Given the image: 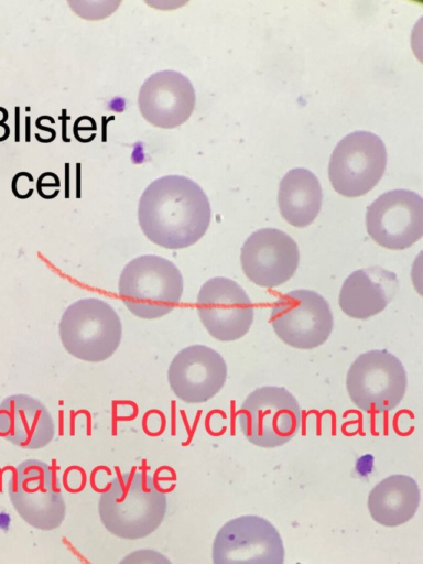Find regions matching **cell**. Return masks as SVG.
<instances>
[{"label":"cell","instance_id":"10","mask_svg":"<svg viewBox=\"0 0 423 564\" xmlns=\"http://www.w3.org/2000/svg\"><path fill=\"white\" fill-rule=\"evenodd\" d=\"M213 564H283L284 546L275 527L259 516L227 521L213 543Z\"/></svg>","mask_w":423,"mask_h":564},{"label":"cell","instance_id":"19","mask_svg":"<svg viewBox=\"0 0 423 564\" xmlns=\"http://www.w3.org/2000/svg\"><path fill=\"white\" fill-rule=\"evenodd\" d=\"M322 187L306 169L290 170L281 180L278 204L282 217L294 227H306L317 217L322 206Z\"/></svg>","mask_w":423,"mask_h":564},{"label":"cell","instance_id":"5","mask_svg":"<svg viewBox=\"0 0 423 564\" xmlns=\"http://www.w3.org/2000/svg\"><path fill=\"white\" fill-rule=\"evenodd\" d=\"M408 377L402 362L386 349L359 355L348 369L346 388L352 403L365 412H387L402 401Z\"/></svg>","mask_w":423,"mask_h":564},{"label":"cell","instance_id":"6","mask_svg":"<svg viewBox=\"0 0 423 564\" xmlns=\"http://www.w3.org/2000/svg\"><path fill=\"white\" fill-rule=\"evenodd\" d=\"M241 432L253 445L272 448L289 442L299 431L302 413L285 388L264 386L252 391L237 413Z\"/></svg>","mask_w":423,"mask_h":564},{"label":"cell","instance_id":"20","mask_svg":"<svg viewBox=\"0 0 423 564\" xmlns=\"http://www.w3.org/2000/svg\"><path fill=\"white\" fill-rule=\"evenodd\" d=\"M119 564H172V562L159 551L141 549L127 554Z\"/></svg>","mask_w":423,"mask_h":564},{"label":"cell","instance_id":"15","mask_svg":"<svg viewBox=\"0 0 423 564\" xmlns=\"http://www.w3.org/2000/svg\"><path fill=\"white\" fill-rule=\"evenodd\" d=\"M195 90L191 80L176 70L152 74L142 84L138 106L152 126L173 129L183 124L195 107Z\"/></svg>","mask_w":423,"mask_h":564},{"label":"cell","instance_id":"13","mask_svg":"<svg viewBox=\"0 0 423 564\" xmlns=\"http://www.w3.org/2000/svg\"><path fill=\"white\" fill-rule=\"evenodd\" d=\"M245 275L262 288H276L289 281L300 262L296 242L284 231L262 228L252 232L241 247Z\"/></svg>","mask_w":423,"mask_h":564},{"label":"cell","instance_id":"8","mask_svg":"<svg viewBox=\"0 0 423 564\" xmlns=\"http://www.w3.org/2000/svg\"><path fill=\"white\" fill-rule=\"evenodd\" d=\"M387 164L383 141L368 131H355L335 147L328 165L334 189L346 197H358L372 189Z\"/></svg>","mask_w":423,"mask_h":564},{"label":"cell","instance_id":"14","mask_svg":"<svg viewBox=\"0 0 423 564\" xmlns=\"http://www.w3.org/2000/svg\"><path fill=\"white\" fill-rule=\"evenodd\" d=\"M227 379L223 356L205 345H192L172 359L167 380L173 393L186 403H202L215 397Z\"/></svg>","mask_w":423,"mask_h":564},{"label":"cell","instance_id":"3","mask_svg":"<svg viewBox=\"0 0 423 564\" xmlns=\"http://www.w3.org/2000/svg\"><path fill=\"white\" fill-rule=\"evenodd\" d=\"M183 289L180 269L155 254L129 261L118 282V292L126 307L143 319H155L171 313L180 303Z\"/></svg>","mask_w":423,"mask_h":564},{"label":"cell","instance_id":"16","mask_svg":"<svg viewBox=\"0 0 423 564\" xmlns=\"http://www.w3.org/2000/svg\"><path fill=\"white\" fill-rule=\"evenodd\" d=\"M55 426L47 408L26 394L7 397L0 403V436L15 446L39 449L48 445Z\"/></svg>","mask_w":423,"mask_h":564},{"label":"cell","instance_id":"12","mask_svg":"<svg viewBox=\"0 0 423 564\" xmlns=\"http://www.w3.org/2000/svg\"><path fill=\"white\" fill-rule=\"evenodd\" d=\"M366 227L379 246L390 250L411 247L423 235V199L408 189L379 196L367 209Z\"/></svg>","mask_w":423,"mask_h":564},{"label":"cell","instance_id":"11","mask_svg":"<svg viewBox=\"0 0 423 564\" xmlns=\"http://www.w3.org/2000/svg\"><path fill=\"white\" fill-rule=\"evenodd\" d=\"M196 306L208 334L220 341L243 337L253 322L254 310L249 295L229 278L207 280L199 289Z\"/></svg>","mask_w":423,"mask_h":564},{"label":"cell","instance_id":"7","mask_svg":"<svg viewBox=\"0 0 423 564\" xmlns=\"http://www.w3.org/2000/svg\"><path fill=\"white\" fill-rule=\"evenodd\" d=\"M8 491L17 513L31 527L51 531L66 514V505L55 470L44 462L26 459L19 464Z\"/></svg>","mask_w":423,"mask_h":564},{"label":"cell","instance_id":"17","mask_svg":"<svg viewBox=\"0 0 423 564\" xmlns=\"http://www.w3.org/2000/svg\"><path fill=\"white\" fill-rule=\"evenodd\" d=\"M398 286L394 272L381 267L359 269L344 281L338 303L347 316L367 319L387 307L397 294Z\"/></svg>","mask_w":423,"mask_h":564},{"label":"cell","instance_id":"1","mask_svg":"<svg viewBox=\"0 0 423 564\" xmlns=\"http://www.w3.org/2000/svg\"><path fill=\"white\" fill-rule=\"evenodd\" d=\"M212 218L209 200L194 181L167 175L153 181L141 195L138 220L144 236L166 249L196 243Z\"/></svg>","mask_w":423,"mask_h":564},{"label":"cell","instance_id":"21","mask_svg":"<svg viewBox=\"0 0 423 564\" xmlns=\"http://www.w3.org/2000/svg\"><path fill=\"white\" fill-rule=\"evenodd\" d=\"M33 183V177L31 174L21 172L17 174L12 182V189L17 197L25 198L31 196L33 193V187H31V184Z\"/></svg>","mask_w":423,"mask_h":564},{"label":"cell","instance_id":"2","mask_svg":"<svg viewBox=\"0 0 423 564\" xmlns=\"http://www.w3.org/2000/svg\"><path fill=\"white\" fill-rule=\"evenodd\" d=\"M166 496L145 470H131L115 477L98 501L101 523L124 540L143 539L164 520Z\"/></svg>","mask_w":423,"mask_h":564},{"label":"cell","instance_id":"4","mask_svg":"<svg viewBox=\"0 0 423 564\" xmlns=\"http://www.w3.org/2000/svg\"><path fill=\"white\" fill-rule=\"evenodd\" d=\"M58 334L68 354L84 361L100 362L118 349L122 324L110 304L97 297H85L64 311Z\"/></svg>","mask_w":423,"mask_h":564},{"label":"cell","instance_id":"9","mask_svg":"<svg viewBox=\"0 0 423 564\" xmlns=\"http://www.w3.org/2000/svg\"><path fill=\"white\" fill-rule=\"evenodd\" d=\"M270 322L282 341L299 349L323 345L334 326L328 302L317 292L305 289L281 295L272 306Z\"/></svg>","mask_w":423,"mask_h":564},{"label":"cell","instance_id":"18","mask_svg":"<svg viewBox=\"0 0 423 564\" xmlns=\"http://www.w3.org/2000/svg\"><path fill=\"white\" fill-rule=\"evenodd\" d=\"M420 498V489L413 478L391 475L370 490L368 509L376 522L384 527H397L415 514Z\"/></svg>","mask_w":423,"mask_h":564}]
</instances>
